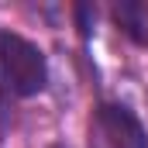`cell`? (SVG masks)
<instances>
[{
    "instance_id": "3957f363",
    "label": "cell",
    "mask_w": 148,
    "mask_h": 148,
    "mask_svg": "<svg viewBox=\"0 0 148 148\" xmlns=\"http://www.w3.org/2000/svg\"><path fill=\"white\" fill-rule=\"evenodd\" d=\"M55 148H66V145H55Z\"/></svg>"
},
{
    "instance_id": "7a4b0ae2",
    "label": "cell",
    "mask_w": 148,
    "mask_h": 148,
    "mask_svg": "<svg viewBox=\"0 0 148 148\" xmlns=\"http://www.w3.org/2000/svg\"><path fill=\"white\" fill-rule=\"evenodd\" d=\"M97 134L107 148H148V134L141 121L124 103H100L97 107Z\"/></svg>"
},
{
    "instance_id": "6da1fadb",
    "label": "cell",
    "mask_w": 148,
    "mask_h": 148,
    "mask_svg": "<svg viewBox=\"0 0 148 148\" xmlns=\"http://www.w3.org/2000/svg\"><path fill=\"white\" fill-rule=\"evenodd\" d=\"M45 86H48L45 52L14 31H0V97L21 100L41 93Z\"/></svg>"
}]
</instances>
